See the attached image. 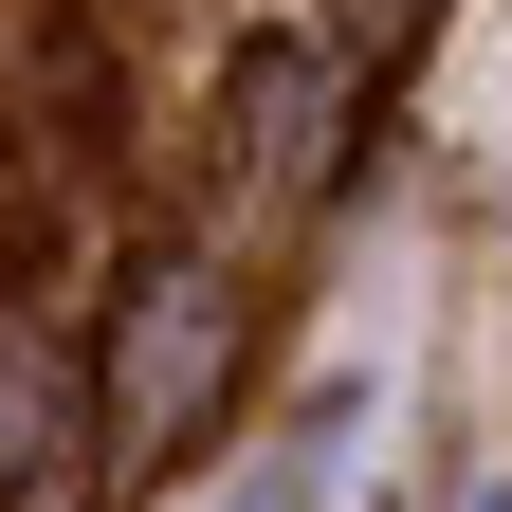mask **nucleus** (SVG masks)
Returning <instances> with one entry per match:
<instances>
[{
	"label": "nucleus",
	"instance_id": "1",
	"mask_svg": "<svg viewBox=\"0 0 512 512\" xmlns=\"http://www.w3.org/2000/svg\"><path fill=\"white\" fill-rule=\"evenodd\" d=\"M348 403H366V384H330V403H311L275 458H256V494H238V512H311V494H330V439H348Z\"/></svg>",
	"mask_w": 512,
	"mask_h": 512
},
{
	"label": "nucleus",
	"instance_id": "2",
	"mask_svg": "<svg viewBox=\"0 0 512 512\" xmlns=\"http://www.w3.org/2000/svg\"><path fill=\"white\" fill-rule=\"evenodd\" d=\"M476 512H512V494H476Z\"/></svg>",
	"mask_w": 512,
	"mask_h": 512
}]
</instances>
